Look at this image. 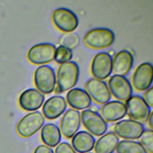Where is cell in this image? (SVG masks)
<instances>
[{"instance_id": "5", "label": "cell", "mask_w": 153, "mask_h": 153, "mask_svg": "<svg viewBox=\"0 0 153 153\" xmlns=\"http://www.w3.org/2000/svg\"><path fill=\"white\" fill-rule=\"evenodd\" d=\"M125 105L127 113L131 119L141 124L147 122L151 109L143 97L138 95L131 96L126 101Z\"/></svg>"}, {"instance_id": "21", "label": "cell", "mask_w": 153, "mask_h": 153, "mask_svg": "<svg viewBox=\"0 0 153 153\" xmlns=\"http://www.w3.org/2000/svg\"><path fill=\"white\" fill-rule=\"evenodd\" d=\"M41 141L50 148L57 146L62 139V133L59 127L54 124L48 123L45 124L40 133Z\"/></svg>"}, {"instance_id": "28", "label": "cell", "mask_w": 153, "mask_h": 153, "mask_svg": "<svg viewBox=\"0 0 153 153\" xmlns=\"http://www.w3.org/2000/svg\"><path fill=\"white\" fill-rule=\"evenodd\" d=\"M143 100L146 104L149 107L152 108L153 106V88L152 87L149 88L146 90V92L143 95Z\"/></svg>"}, {"instance_id": "10", "label": "cell", "mask_w": 153, "mask_h": 153, "mask_svg": "<svg viewBox=\"0 0 153 153\" xmlns=\"http://www.w3.org/2000/svg\"><path fill=\"white\" fill-rule=\"evenodd\" d=\"M85 91L91 99L100 105L108 102L111 94L106 83L96 78L90 79L85 85Z\"/></svg>"}, {"instance_id": "30", "label": "cell", "mask_w": 153, "mask_h": 153, "mask_svg": "<svg viewBox=\"0 0 153 153\" xmlns=\"http://www.w3.org/2000/svg\"><path fill=\"white\" fill-rule=\"evenodd\" d=\"M147 121L148 123V126L150 127V129L152 130V126H153V112H151Z\"/></svg>"}, {"instance_id": "18", "label": "cell", "mask_w": 153, "mask_h": 153, "mask_svg": "<svg viewBox=\"0 0 153 153\" xmlns=\"http://www.w3.org/2000/svg\"><path fill=\"white\" fill-rule=\"evenodd\" d=\"M133 64V56L127 50L119 51L112 59V72L114 75L124 76L131 70Z\"/></svg>"}, {"instance_id": "6", "label": "cell", "mask_w": 153, "mask_h": 153, "mask_svg": "<svg viewBox=\"0 0 153 153\" xmlns=\"http://www.w3.org/2000/svg\"><path fill=\"white\" fill-rule=\"evenodd\" d=\"M52 22L59 30L65 33L72 32L78 25V19L75 14L65 8H59L54 11Z\"/></svg>"}, {"instance_id": "1", "label": "cell", "mask_w": 153, "mask_h": 153, "mask_svg": "<svg viewBox=\"0 0 153 153\" xmlns=\"http://www.w3.org/2000/svg\"><path fill=\"white\" fill-rule=\"evenodd\" d=\"M79 74V66L75 62L69 61L61 64L56 76L57 87L62 93L72 89L78 82Z\"/></svg>"}, {"instance_id": "16", "label": "cell", "mask_w": 153, "mask_h": 153, "mask_svg": "<svg viewBox=\"0 0 153 153\" xmlns=\"http://www.w3.org/2000/svg\"><path fill=\"white\" fill-rule=\"evenodd\" d=\"M66 107V101L63 97L54 96L44 102L42 109V115L48 120H55L64 113Z\"/></svg>"}, {"instance_id": "13", "label": "cell", "mask_w": 153, "mask_h": 153, "mask_svg": "<svg viewBox=\"0 0 153 153\" xmlns=\"http://www.w3.org/2000/svg\"><path fill=\"white\" fill-rule=\"evenodd\" d=\"M152 65L149 62H145L139 65L132 76V84L134 89L139 91L148 90L152 82Z\"/></svg>"}, {"instance_id": "4", "label": "cell", "mask_w": 153, "mask_h": 153, "mask_svg": "<svg viewBox=\"0 0 153 153\" xmlns=\"http://www.w3.org/2000/svg\"><path fill=\"white\" fill-rule=\"evenodd\" d=\"M34 83L38 91L43 94H48L54 91L56 77L54 69L48 65H41L34 73Z\"/></svg>"}, {"instance_id": "20", "label": "cell", "mask_w": 153, "mask_h": 153, "mask_svg": "<svg viewBox=\"0 0 153 153\" xmlns=\"http://www.w3.org/2000/svg\"><path fill=\"white\" fill-rule=\"evenodd\" d=\"M72 146L79 153H87L91 151L94 146V137L87 131H79L72 137Z\"/></svg>"}, {"instance_id": "29", "label": "cell", "mask_w": 153, "mask_h": 153, "mask_svg": "<svg viewBox=\"0 0 153 153\" xmlns=\"http://www.w3.org/2000/svg\"><path fill=\"white\" fill-rule=\"evenodd\" d=\"M33 153H54V152L53 149L51 148L50 147L45 145H40L35 149Z\"/></svg>"}, {"instance_id": "15", "label": "cell", "mask_w": 153, "mask_h": 153, "mask_svg": "<svg viewBox=\"0 0 153 153\" xmlns=\"http://www.w3.org/2000/svg\"><path fill=\"white\" fill-rule=\"evenodd\" d=\"M44 95L36 88H29L23 91L19 96L20 106L26 111L39 109L44 102Z\"/></svg>"}, {"instance_id": "32", "label": "cell", "mask_w": 153, "mask_h": 153, "mask_svg": "<svg viewBox=\"0 0 153 153\" xmlns=\"http://www.w3.org/2000/svg\"><path fill=\"white\" fill-rule=\"evenodd\" d=\"M88 153H92V152H88Z\"/></svg>"}, {"instance_id": "12", "label": "cell", "mask_w": 153, "mask_h": 153, "mask_svg": "<svg viewBox=\"0 0 153 153\" xmlns=\"http://www.w3.org/2000/svg\"><path fill=\"white\" fill-rule=\"evenodd\" d=\"M108 86L111 94L119 100L126 101L131 96V85L124 76L112 75L108 80Z\"/></svg>"}, {"instance_id": "17", "label": "cell", "mask_w": 153, "mask_h": 153, "mask_svg": "<svg viewBox=\"0 0 153 153\" xmlns=\"http://www.w3.org/2000/svg\"><path fill=\"white\" fill-rule=\"evenodd\" d=\"M127 114L125 103L113 100L104 104L100 109V115L106 122H115L124 118Z\"/></svg>"}, {"instance_id": "8", "label": "cell", "mask_w": 153, "mask_h": 153, "mask_svg": "<svg viewBox=\"0 0 153 153\" xmlns=\"http://www.w3.org/2000/svg\"><path fill=\"white\" fill-rule=\"evenodd\" d=\"M81 121L89 133L96 136L103 135L108 128L107 123L102 116L89 109H86L81 112Z\"/></svg>"}, {"instance_id": "14", "label": "cell", "mask_w": 153, "mask_h": 153, "mask_svg": "<svg viewBox=\"0 0 153 153\" xmlns=\"http://www.w3.org/2000/svg\"><path fill=\"white\" fill-rule=\"evenodd\" d=\"M80 125L81 113L78 110L69 109L61 119L60 130L64 137L71 139L79 130Z\"/></svg>"}, {"instance_id": "25", "label": "cell", "mask_w": 153, "mask_h": 153, "mask_svg": "<svg viewBox=\"0 0 153 153\" xmlns=\"http://www.w3.org/2000/svg\"><path fill=\"white\" fill-rule=\"evenodd\" d=\"M140 138V143L146 152L153 153V132L151 129L144 130Z\"/></svg>"}, {"instance_id": "9", "label": "cell", "mask_w": 153, "mask_h": 153, "mask_svg": "<svg viewBox=\"0 0 153 153\" xmlns=\"http://www.w3.org/2000/svg\"><path fill=\"white\" fill-rule=\"evenodd\" d=\"M145 130L142 124L133 120H123L114 126V133L122 139L133 140L139 139Z\"/></svg>"}, {"instance_id": "7", "label": "cell", "mask_w": 153, "mask_h": 153, "mask_svg": "<svg viewBox=\"0 0 153 153\" xmlns=\"http://www.w3.org/2000/svg\"><path fill=\"white\" fill-rule=\"evenodd\" d=\"M56 47L50 43H41L32 46L27 52L28 60L35 65H44L54 59Z\"/></svg>"}, {"instance_id": "31", "label": "cell", "mask_w": 153, "mask_h": 153, "mask_svg": "<svg viewBox=\"0 0 153 153\" xmlns=\"http://www.w3.org/2000/svg\"><path fill=\"white\" fill-rule=\"evenodd\" d=\"M89 109L91 110V111L96 112H97L98 111H99L98 108H97V106H90V108Z\"/></svg>"}, {"instance_id": "27", "label": "cell", "mask_w": 153, "mask_h": 153, "mask_svg": "<svg viewBox=\"0 0 153 153\" xmlns=\"http://www.w3.org/2000/svg\"><path fill=\"white\" fill-rule=\"evenodd\" d=\"M55 153H76V152L69 143L63 142L57 145Z\"/></svg>"}, {"instance_id": "24", "label": "cell", "mask_w": 153, "mask_h": 153, "mask_svg": "<svg viewBox=\"0 0 153 153\" xmlns=\"http://www.w3.org/2000/svg\"><path fill=\"white\" fill-rule=\"evenodd\" d=\"M73 56L72 51L71 49L60 45L56 48L54 60L59 64H63L69 62Z\"/></svg>"}, {"instance_id": "23", "label": "cell", "mask_w": 153, "mask_h": 153, "mask_svg": "<svg viewBox=\"0 0 153 153\" xmlns=\"http://www.w3.org/2000/svg\"><path fill=\"white\" fill-rule=\"evenodd\" d=\"M116 151L117 153H147L140 142L131 140L120 141Z\"/></svg>"}, {"instance_id": "2", "label": "cell", "mask_w": 153, "mask_h": 153, "mask_svg": "<svg viewBox=\"0 0 153 153\" xmlns=\"http://www.w3.org/2000/svg\"><path fill=\"white\" fill-rule=\"evenodd\" d=\"M45 118L39 111L30 112L25 115L16 126L17 133L22 137L27 138L34 135L43 126Z\"/></svg>"}, {"instance_id": "22", "label": "cell", "mask_w": 153, "mask_h": 153, "mask_svg": "<svg viewBox=\"0 0 153 153\" xmlns=\"http://www.w3.org/2000/svg\"><path fill=\"white\" fill-rule=\"evenodd\" d=\"M119 137L114 132H108L102 135L94 144L96 153H113L116 149Z\"/></svg>"}, {"instance_id": "11", "label": "cell", "mask_w": 153, "mask_h": 153, "mask_svg": "<svg viewBox=\"0 0 153 153\" xmlns=\"http://www.w3.org/2000/svg\"><path fill=\"white\" fill-rule=\"evenodd\" d=\"M111 55L106 52H100L93 59L91 65V72L94 78L103 80L107 78L112 73Z\"/></svg>"}, {"instance_id": "3", "label": "cell", "mask_w": 153, "mask_h": 153, "mask_svg": "<svg viewBox=\"0 0 153 153\" xmlns=\"http://www.w3.org/2000/svg\"><path fill=\"white\" fill-rule=\"evenodd\" d=\"M85 44L93 49H103L111 46L114 40V33L107 28H96L89 30L84 37Z\"/></svg>"}, {"instance_id": "26", "label": "cell", "mask_w": 153, "mask_h": 153, "mask_svg": "<svg viewBox=\"0 0 153 153\" xmlns=\"http://www.w3.org/2000/svg\"><path fill=\"white\" fill-rule=\"evenodd\" d=\"M79 42V37L75 33H67L62 36L60 39L61 45L70 49L76 47L78 45Z\"/></svg>"}, {"instance_id": "19", "label": "cell", "mask_w": 153, "mask_h": 153, "mask_svg": "<svg viewBox=\"0 0 153 153\" xmlns=\"http://www.w3.org/2000/svg\"><path fill=\"white\" fill-rule=\"evenodd\" d=\"M68 105L75 110L86 109L91 106V99L85 90L79 88H74L66 94Z\"/></svg>"}]
</instances>
